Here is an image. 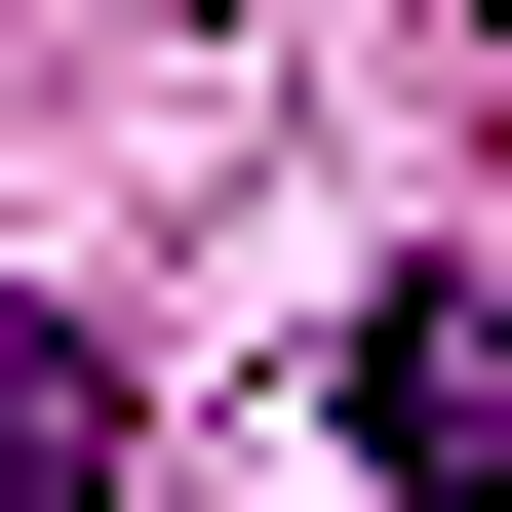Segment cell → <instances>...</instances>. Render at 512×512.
Masks as SVG:
<instances>
[{
  "mask_svg": "<svg viewBox=\"0 0 512 512\" xmlns=\"http://www.w3.org/2000/svg\"><path fill=\"white\" fill-rule=\"evenodd\" d=\"M79 473H119V355H79V316H0V512H79Z\"/></svg>",
  "mask_w": 512,
  "mask_h": 512,
  "instance_id": "2",
  "label": "cell"
},
{
  "mask_svg": "<svg viewBox=\"0 0 512 512\" xmlns=\"http://www.w3.org/2000/svg\"><path fill=\"white\" fill-rule=\"evenodd\" d=\"M355 473H394V512L512 473V276H394V316H355Z\"/></svg>",
  "mask_w": 512,
  "mask_h": 512,
  "instance_id": "1",
  "label": "cell"
}]
</instances>
